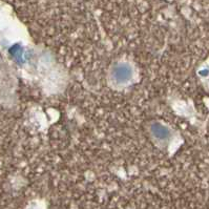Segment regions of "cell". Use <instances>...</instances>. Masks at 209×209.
Wrapping results in <instances>:
<instances>
[{"instance_id":"6da1fadb","label":"cell","mask_w":209,"mask_h":209,"mask_svg":"<svg viewBox=\"0 0 209 209\" xmlns=\"http://www.w3.org/2000/svg\"><path fill=\"white\" fill-rule=\"evenodd\" d=\"M128 76H129V71H128L126 67H121L117 70V77H118L120 80L126 79Z\"/></svg>"},{"instance_id":"7a4b0ae2","label":"cell","mask_w":209,"mask_h":209,"mask_svg":"<svg viewBox=\"0 0 209 209\" xmlns=\"http://www.w3.org/2000/svg\"><path fill=\"white\" fill-rule=\"evenodd\" d=\"M157 128H158V133H157V131H156V134H157V136L160 137V138H164V137H166V134H167V130H166L164 127H163V126H160V125H159V126L157 127Z\"/></svg>"}]
</instances>
